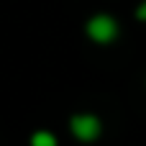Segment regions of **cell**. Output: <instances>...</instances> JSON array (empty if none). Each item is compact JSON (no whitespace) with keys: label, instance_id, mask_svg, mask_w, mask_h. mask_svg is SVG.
Here are the masks:
<instances>
[{"label":"cell","instance_id":"1","mask_svg":"<svg viewBox=\"0 0 146 146\" xmlns=\"http://www.w3.org/2000/svg\"><path fill=\"white\" fill-rule=\"evenodd\" d=\"M85 31H87V36H90L95 44H113V41L118 38V33H121V26H118V21H115L113 15L98 13V15H92V18L87 21Z\"/></svg>","mask_w":146,"mask_h":146},{"label":"cell","instance_id":"2","mask_svg":"<svg viewBox=\"0 0 146 146\" xmlns=\"http://www.w3.org/2000/svg\"><path fill=\"white\" fill-rule=\"evenodd\" d=\"M69 131H72V136H74L77 141L92 144V141L100 139L103 123H100V118L92 115V113H77V115H72V121H69Z\"/></svg>","mask_w":146,"mask_h":146},{"label":"cell","instance_id":"3","mask_svg":"<svg viewBox=\"0 0 146 146\" xmlns=\"http://www.w3.org/2000/svg\"><path fill=\"white\" fill-rule=\"evenodd\" d=\"M31 146H56V136L51 131H36L31 136Z\"/></svg>","mask_w":146,"mask_h":146},{"label":"cell","instance_id":"4","mask_svg":"<svg viewBox=\"0 0 146 146\" xmlns=\"http://www.w3.org/2000/svg\"><path fill=\"white\" fill-rule=\"evenodd\" d=\"M136 18H139V21H144V23H146V0L141 3V5H139V8H136Z\"/></svg>","mask_w":146,"mask_h":146}]
</instances>
